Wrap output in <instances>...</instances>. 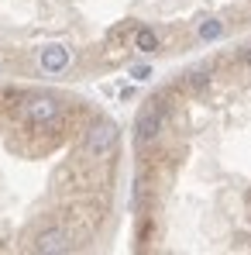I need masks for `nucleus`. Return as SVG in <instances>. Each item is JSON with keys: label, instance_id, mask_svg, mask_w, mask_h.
I'll list each match as a JSON object with an SVG mask.
<instances>
[{"label": "nucleus", "instance_id": "nucleus-1", "mask_svg": "<svg viewBox=\"0 0 251 255\" xmlns=\"http://www.w3.org/2000/svg\"><path fill=\"white\" fill-rule=\"evenodd\" d=\"M117 138H121V131H117L114 121H96V125L86 131V152L89 155H107L117 145Z\"/></svg>", "mask_w": 251, "mask_h": 255}, {"label": "nucleus", "instance_id": "nucleus-2", "mask_svg": "<svg viewBox=\"0 0 251 255\" xmlns=\"http://www.w3.org/2000/svg\"><path fill=\"white\" fill-rule=\"evenodd\" d=\"M159 131H162V107L148 104V107L138 114V121H134V141H138V145H148V141L159 138Z\"/></svg>", "mask_w": 251, "mask_h": 255}, {"label": "nucleus", "instance_id": "nucleus-3", "mask_svg": "<svg viewBox=\"0 0 251 255\" xmlns=\"http://www.w3.org/2000/svg\"><path fill=\"white\" fill-rule=\"evenodd\" d=\"M73 249V238L62 231V228H52V231H42L38 238H35V252L42 255H62Z\"/></svg>", "mask_w": 251, "mask_h": 255}, {"label": "nucleus", "instance_id": "nucleus-4", "mask_svg": "<svg viewBox=\"0 0 251 255\" xmlns=\"http://www.w3.org/2000/svg\"><path fill=\"white\" fill-rule=\"evenodd\" d=\"M24 118H28L31 125H48V121L59 118V104H55L52 97H35V100L24 104Z\"/></svg>", "mask_w": 251, "mask_h": 255}, {"label": "nucleus", "instance_id": "nucleus-5", "mask_svg": "<svg viewBox=\"0 0 251 255\" xmlns=\"http://www.w3.org/2000/svg\"><path fill=\"white\" fill-rule=\"evenodd\" d=\"M38 62H42L45 73H62L69 66V48L66 45H45L38 52Z\"/></svg>", "mask_w": 251, "mask_h": 255}, {"label": "nucleus", "instance_id": "nucleus-6", "mask_svg": "<svg viewBox=\"0 0 251 255\" xmlns=\"http://www.w3.org/2000/svg\"><path fill=\"white\" fill-rule=\"evenodd\" d=\"M134 48L145 52V55L155 52V48H159V35H155L152 28H138V31H134Z\"/></svg>", "mask_w": 251, "mask_h": 255}, {"label": "nucleus", "instance_id": "nucleus-7", "mask_svg": "<svg viewBox=\"0 0 251 255\" xmlns=\"http://www.w3.org/2000/svg\"><path fill=\"white\" fill-rule=\"evenodd\" d=\"M220 35H224V24H220L217 17H207V21L200 24V38H203V42H217Z\"/></svg>", "mask_w": 251, "mask_h": 255}, {"label": "nucleus", "instance_id": "nucleus-8", "mask_svg": "<svg viewBox=\"0 0 251 255\" xmlns=\"http://www.w3.org/2000/svg\"><path fill=\"white\" fill-rule=\"evenodd\" d=\"M131 76H134L138 83H145V80L152 76V69H148V66H134V69H131Z\"/></svg>", "mask_w": 251, "mask_h": 255}, {"label": "nucleus", "instance_id": "nucleus-9", "mask_svg": "<svg viewBox=\"0 0 251 255\" xmlns=\"http://www.w3.org/2000/svg\"><path fill=\"white\" fill-rule=\"evenodd\" d=\"M241 59H245V62H251V45H245V48H241Z\"/></svg>", "mask_w": 251, "mask_h": 255}]
</instances>
